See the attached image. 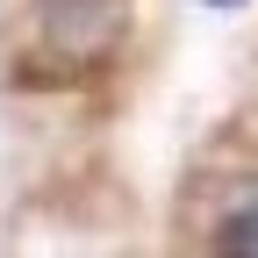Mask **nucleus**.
<instances>
[{
    "mask_svg": "<svg viewBox=\"0 0 258 258\" xmlns=\"http://www.w3.org/2000/svg\"><path fill=\"white\" fill-rule=\"evenodd\" d=\"M129 29V0H43V43L64 57H101Z\"/></svg>",
    "mask_w": 258,
    "mask_h": 258,
    "instance_id": "1",
    "label": "nucleus"
},
{
    "mask_svg": "<svg viewBox=\"0 0 258 258\" xmlns=\"http://www.w3.org/2000/svg\"><path fill=\"white\" fill-rule=\"evenodd\" d=\"M208 244H215V251H244V258H258V172H244V179L222 186Z\"/></svg>",
    "mask_w": 258,
    "mask_h": 258,
    "instance_id": "2",
    "label": "nucleus"
},
{
    "mask_svg": "<svg viewBox=\"0 0 258 258\" xmlns=\"http://www.w3.org/2000/svg\"><path fill=\"white\" fill-rule=\"evenodd\" d=\"M208 8H230V0H208Z\"/></svg>",
    "mask_w": 258,
    "mask_h": 258,
    "instance_id": "3",
    "label": "nucleus"
}]
</instances>
